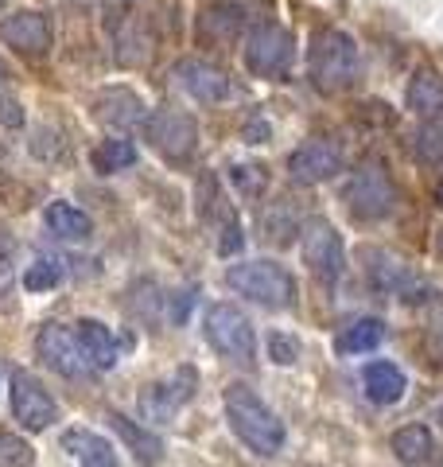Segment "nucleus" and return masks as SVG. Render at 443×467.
Returning <instances> with one entry per match:
<instances>
[{"label":"nucleus","mask_w":443,"mask_h":467,"mask_svg":"<svg viewBox=\"0 0 443 467\" xmlns=\"http://www.w3.org/2000/svg\"><path fill=\"white\" fill-rule=\"evenodd\" d=\"M175 78H180V86L195 101H222V98L230 94L226 75H222L218 67L202 63V58H183V63L175 67Z\"/></svg>","instance_id":"nucleus-13"},{"label":"nucleus","mask_w":443,"mask_h":467,"mask_svg":"<svg viewBox=\"0 0 443 467\" xmlns=\"http://www.w3.org/2000/svg\"><path fill=\"white\" fill-rule=\"evenodd\" d=\"M94 168L98 171H121V168H129V164H137V149H132L129 140H101L98 149H94Z\"/></svg>","instance_id":"nucleus-23"},{"label":"nucleus","mask_w":443,"mask_h":467,"mask_svg":"<svg viewBox=\"0 0 443 467\" xmlns=\"http://www.w3.org/2000/svg\"><path fill=\"white\" fill-rule=\"evenodd\" d=\"M12 413H16V420L27 432H39L58 417V405L51 401V393L43 389L32 374L16 370L12 374Z\"/></svg>","instance_id":"nucleus-9"},{"label":"nucleus","mask_w":443,"mask_h":467,"mask_svg":"<svg viewBox=\"0 0 443 467\" xmlns=\"http://www.w3.org/2000/svg\"><path fill=\"white\" fill-rule=\"evenodd\" d=\"M393 451L401 463H424L432 456V432L424 425H408L401 432H393Z\"/></svg>","instance_id":"nucleus-22"},{"label":"nucleus","mask_w":443,"mask_h":467,"mask_svg":"<svg viewBox=\"0 0 443 467\" xmlns=\"http://www.w3.org/2000/svg\"><path fill=\"white\" fill-rule=\"evenodd\" d=\"M63 448H74L82 456V467H117L113 456V444L101 441L98 432H86V429H74L63 436Z\"/></svg>","instance_id":"nucleus-19"},{"label":"nucleus","mask_w":443,"mask_h":467,"mask_svg":"<svg viewBox=\"0 0 443 467\" xmlns=\"http://www.w3.org/2000/svg\"><path fill=\"white\" fill-rule=\"evenodd\" d=\"M144 133L148 144L156 152H164L168 160H187L195 152V140H199V129L187 113H175V109H156L144 117Z\"/></svg>","instance_id":"nucleus-8"},{"label":"nucleus","mask_w":443,"mask_h":467,"mask_svg":"<svg viewBox=\"0 0 443 467\" xmlns=\"http://www.w3.org/2000/svg\"><path fill=\"white\" fill-rule=\"evenodd\" d=\"M408 109L417 117H424V121H439L443 117V75L420 70L408 86Z\"/></svg>","instance_id":"nucleus-15"},{"label":"nucleus","mask_w":443,"mask_h":467,"mask_svg":"<svg viewBox=\"0 0 443 467\" xmlns=\"http://www.w3.org/2000/svg\"><path fill=\"white\" fill-rule=\"evenodd\" d=\"M0 467H32V448L16 436L0 432Z\"/></svg>","instance_id":"nucleus-25"},{"label":"nucleus","mask_w":443,"mask_h":467,"mask_svg":"<svg viewBox=\"0 0 443 467\" xmlns=\"http://www.w3.org/2000/svg\"><path fill=\"white\" fill-rule=\"evenodd\" d=\"M0 39L24 55H39L51 47V24L39 12H20V16L0 20Z\"/></svg>","instance_id":"nucleus-12"},{"label":"nucleus","mask_w":443,"mask_h":467,"mask_svg":"<svg viewBox=\"0 0 443 467\" xmlns=\"http://www.w3.org/2000/svg\"><path fill=\"white\" fill-rule=\"evenodd\" d=\"M58 281H63V269H58L55 261H36V265H27V273H24V288L27 292L55 288Z\"/></svg>","instance_id":"nucleus-24"},{"label":"nucleus","mask_w":443,"mask_h":467,"mask_svg":"<svg viewBox=\"0 0 443 467\" xmlns=\"http://www.w3.org/2000/svg\"><path fill=\"white\" fill-rule=\"evenodd\" d=\"M386 343V324L381 319H354L350 327L338 331L335 350L338 355H366V350H377Z\"/></svg>","instance_id":"nucleus-17"},{"label":"nucleus","mask_w":443,"mask_h":467,"mask_svg":"<svg viewBox=\"0 0 443 467\" xmlns=\"http://www.w3.org/2000/svg\"><path fill=\"white\" fill-rule=\"evenodd\" d=\"M288 63H292V36H288V27L261 24V27L249 32V39H245V67L253 70L257 78L284 75Z\"/></svg>","instance_id":"nucleus-7"},{"label":"nucleus","mask_w":443,"mask_h":467,"mask_svg":"<svg viewBox=\"0 0 443 467\" xmlns=\"http://www.w3.org/2000/svg\"><path fill=\"white\" fill-rule=\"evenodd\" d=\"M269 358L276 362V367H292V362L300 358V343L284 331H269Z\"/></svg>","instance_id":"nucleus-26"},{"label":"nucleus","mask_w":443,"mask_h":467,"mask_svg":"<svg viewBox=\"0 0 443 467\" xmlns=\"http://www.w3.org/2000/svg\"><path fill=\"white\" fill-rule=\"evenodd\" d=\"M300 250H304V265L312 269L323 285H335L343 276L346 254H343V238L327 218H307L300 230Z\"/></svg>","instance_id":"nucleus-5"},{"label":"nucleus","mask_w":443,"mask_h":467,"mask_svg":"<svg viewBox=\"0 0 443 467\" xmlns=\"http://www.w3.org/2000/svg\"><path fill=\"white\" fill-rule=\"evenodd\" d=\"M43 218H47V226L51 234H58V238H70V242H78V238H90V214H82L78 207H70V202H51L47 211H43Z\"/></svg>","instance_id":"nucleus-20"},{"label":"nucleus","mask_w":443,"mask_h":467,"mask_svg":"<svg viewBox=\"0 0 443 467\" xmlns=\"http://www.w3.org/2000/svg\"><path fill=\"white\" fill-rule=\"evenodd\" d=\"M36 350H39V358L47 362L51 370L63 374V378H86V374H94V370H98L94 362H90V355H86L82 339H78V327L47 324V327L39 331Z\"/></svg>","instance_id":"nucleus-6"},{"label":"nucleus","mask_w":443,"mask_h":467,"mask_svg":"<svg viewBox=\"0 0 443 467\" xmlns=\"http://www.w3.org/2000/svg\"><path fill=\"white\" fill-rule=\"evenodd\" d=\"M226 417H230V429L238 432V441L257 451V456H276L284 448V425L276 420V413L249 386L233 382L226 386Z\"/></svg>","instance_id":"nucleus-1"},{"label":"nucleus","mask_w":443,"mask_h":467,"mask_svg":"<svg viewBox=\"0 0 443 467\" xmlns=\"http://www.w3.org/2000/svg\"><path fill=\"white\" fill-rule=\"evenodd\" d=\"M109 425L121 432V441L132 448V456H137L140 463L152 467V463L164 460V441H160V436H152L148 429H140V425H132L125 413H109Z\"/></svg>","instance_id":"nucleus-16"},{"label":"nucleus","mask_w":443,"mask_h":467,"mask_svg":"<svg viewBox=\"0 0 443 467\" xmlns=\"http://www.w3.org/2000/svg\"><path fill=\"white\" fill-rule=\"evenodd\" d=\"M366 261H374V265H369V281H374L381 292H401L408 285V269H405L401 257H393L386 250H369Z\"/></svg>","instance_id":"nucleus-21"},{"label":"nucleus","mask_w":443,"mask_h":467,"mask_svg":"<svg viewBox=\"0 0 443 467\" xmlns=\"http://www.w3.org/2000/svg\"><path fill=\"white\" fill-rule=\"evenodd\" d=\"M307 70L312 82L323 94H338L358 78V47L343 32H319L312 39V55H307Z\"/></svg>","instance_id":"nucleus-3"},{"label":"nucleus","mask_w":443,"mask_h":467,"mask_svg":"<svg viewBox=\"0 0 443 467\" xmlns=\"http://www.w3.org/2000/svg\"><path fill=\"white\" fill-rule=\"evenodd\" d=\"M288 171H292V180H300V183H323L343 171V149H338L335 140H312V144H304L300 152H292Z\"/></svg>","instance_id":"nucleus-11"},{"label":"nucleus","mask_w":443,"mask_h":467,"mask_svg":"<svg viewBox=\"0 0 443 467\" xmlns=\"http://www.w3.org/2000/svg\"><path fill=\"white\" fill-rule=\"evenodd\" d=\"M202 335L222 358L242 362V367H253L257 362V335L249 316L238 312L233 304H211L202 316Z\"/></svg>","instance_id":"nucleus-4"},{"label":"nucleus","mask_w":443,"mask_h":467,"mask_svg":"<svg viewBox=\"0 0 443 467\" xmlns=\"http://www.w3.org/2000/svg\"><path fill=\"white\" fill-rule=\"evenodd\" d=\"M78 327V339L86 347V355H90V362L98 370H109L113 362H117V347H113V335L106 324H98V319H82V324H74Z\"/></svg>","instance_id":"nucleus-18"},{"label":"nucleus","mask_w":443,"mask_h":467,"mask_svg":"<svg viewBox=\"0 0 443 467\" xmlns=\"http://www.w3.org/2000/svg\"><path fill=\"white\" fill-rule=\"evenodd\" d=\"M405 389H408V378H405L401 367H393V362H369V367H366V393H369V401L397 405L405 398Z\"/></svg>","instance_id":"nucleus-14"},{"label":"nucleus","mask_w":443,"mask_h":467,"mask_svg":"<svg viewBox=\"0 0 443 467\" xmlns=\"http://www.w3.org/2000/svg\"><path fill=\"white\" fill-rule=\"evenodd\" d=\"M346 202H350V211L358 218L389 214L393 211V183H389V175L381 168L358 171V175H354V183H350V192H346Z\"/></svg>","instance_id":"nucleus-10"},{"label":"nucleus","mask_w":443,"mask_h":467,"mask_svg":"<svg viewBox=\"0 0 443 467\" xmlns=\"http://www.w3.org/2000/svg\"><path fill=\"white\" fill-rule=\"evenodd\" d=\"M5 78L8 75H5V67H0V101H5Z\"/></svg>","instance_id":"nucleus-28"},{"label":"nucleus","mask_w":443,"mask_h":467,"mask_svg":"<svg viewBox=\"0 0 443 467\" xmlns=\"http://www.w3.org/2000/svg\"><path fill=\"white\" fill-rule=\"evenodd\" d=\"M428 343H432L436 358H443V308L432 316V327H428Z\"/></svg>","instance_id":"nucleus-27"},{"label":"nucleus","mask_w":443,"mask_h":467,"mask_svg":"<svg viewBox=\"0 0 443 467\" xmlns=\"http://www.w3.org/2000/svg\"><path fill=\"white\" fill-rule=\"evenodd\" d=\"M226 285L238 288L242 296H249L253 304L273 308V312L292 308V296H295L292 273L284 265H276V261H242V265H230Z\"/></svg>","instance_id":"nucleus-2"},{"label":"nucleus","mask_w":443,"mask_h":467,"mask_svg":"<svg viewBox=\"0 0 443 467\" xmlns=\"http://www.w3.org/2000/svg\"><path fill=\"white\" fill-rule=\"evenodd\" d=\"M436 195H439V202H443V183H439V192H436Z\"/></svg>","instance_id":"nucleus-29"}]
</instances>
